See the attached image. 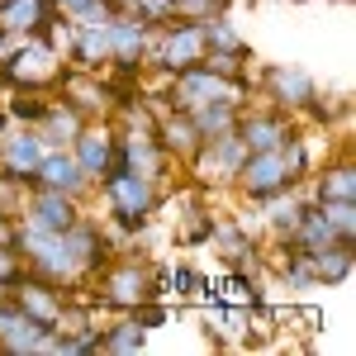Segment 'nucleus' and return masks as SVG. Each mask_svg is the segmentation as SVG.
Instances as JSON below:
<instances>
[{"mask_svg": "<svg viewBox=\"0 0 356 356\" xmlns=\"http://www.w3.org/2000/svg\"><path fill=\"white\" fill-rule=\"evenodd\" d=\"M29 186H48V191H62V195H72V200H81V195L90 191V181H86V171L76 166V157H72L67 147H48Z\"/></svg>", "mask_w": 356, "mask_h": 356, "instance_id": "16", "label": "nucleus"}, {"mask_svg": "<svg viewBox=\"0 0 356 356\" xmlns=\"http://www.w3.org/2000/svg\"><path fill=\"white\" fill-rule=\"evenodd\" d=\"M200 29H204V53H238V57L252 53V48H247V38L238 33V24L228 19V10L209 15V19H200Z\"/></svg>", "mask_w": 356, "mask_h": 356, "instance_id": "25", "label": "nucleus"}, {"mask_svg": "<svg viewBox=\"0 0 356 356\" xmlns=\"http://www.w3.org/2000/svg\"><path fill=\"white\" fill-rule=\"evenodd\" d=\"M266 95H271V105L275 110H285V114H300L314 95H318V81L304 72V67H290V62H280V67H266Z\"/></svg>", "mask_w": 356, "mask_h": 356, "instance_id": "12", "label": "nucleus"}, {"mask_svg": "<svg viewBox=\"0 0 356 356\" xmlns=\"http://www.w3.org/2000/svg\"><path fill=\"white\" fill-rule=\"evenodd\" d=\"M114 138H119V134H114L110 124H90V119H86V129L72 138V147H67V152L76 157V166L86 171L90 186L114 166Z\"/></svg>", "mask_w": 356, "mask_h": 356, "instance_id": "13", "label": "nucleus"}, {"mask_svg": "<svg viewBox=\"0 0 356 356\" xmlns=\"http://www.w3.org/2000/svg\"><path fill=\"white\" fill-rule=\"evenodd\" d=\"M62 72H67V62L53 48V38H43V33L19 38V48L0 62V81L10 90H53L62 81Z\"/></svg>", "mask_w": 356, "mask_h": 356, "instance_id": "2", "label": "nucleus"}, {"mask_svg": "<svg viewBox=\"0 0 356 356\" xmlns=\"http://www.w3.org/2000/svg\"><path fill=\"white\" fill-rule=\"evenodd\" d=\"M166 157L162 143L152 134H134V129H124V134L114 138V166H124V171H138V176H152V181H162L166 171Z\"/></svg>", "mask_w": 356, "mask_h": 356, "instance_id": "14", "label": "nucleus"}, {"mask_svg": "<svg viewBox=\"0 0 356 356\" xmlns=\"http://www.w3.org/2000/svg\"><path fill=\"white\" fill-rule=\"evenodd\" d=\"M166 285H171V295H181V300H191V295H200L209 280L200 271H191V266H176V271H166Z\"/></svg>", "mask_w": 356, "mask_h": 356, "instance_id": "32", "label": "nucleus"}, {"mask_svg": "<svg viewBox=\"0 0 356 356\" xmlns=\"http://www.w3.org/2000/svg\"><path fill=\"white\" fill-rule=\"evenodd\" d=\"M100 285H95V300L105 309H119V314H134L143 300H152V266L138 261V257H124V261H105L100 266Z\"/></svg>", "mask_w": 356, "mask_h": 356, "instance_id": "3", "label": "nucleus"}, {"mask_svg": "<svg viewBox=\"0 0 356 356\" xmlns=\"http://www.w3.org/2000/svg\"><path fill=\"white\" fill-rule=\"evenodd\" d=\"M43 152H48V143L38 138V129H24V124L19 129H5V138H0V176L29 186L38 162H43Z\"/></svg>", "mask_w": 356, "mask_h": 356, "instance_id": "10", "label": "nucleus"}, {"mask_svg": "<svg viewBox=\"0 0 356 356\" xmlns=\"http://www.w3.org/2000/svg\"><path fill=\"white\" fill-rule=\"evenodd\" d=\"M57 19V5L53 0H5L0 5V29L5 33H43L48 38V29Z\"/></svg>", "mask_w": 356, "mask_h": 356, "instance_id": "19", "label": "nucleus"}, {"mask_svg": "<svg viewBox=\"0 0 356 356\" xmlns=\"http://www.w3.org/2000/svg\"><path fill=\"white\" fill-rule=\"evenodd\" d=\"M95 186H100V195L110 200L114 223H119V228H129V233H134L138 223H152L157 204H162V186H157L152 176L124 171V166H110Z\"/></svg>", "mask_w": 356, "mask_h": 356, "instance_id": "1", "label": "nucleus"}, {"mask_svg": "<svg viewBox=\"0 0 356 356\" xmlns=\"http://www.w3.org/2000/svg\"><path fill=\"white\" fill-rule=\"evenodd\" d=\"M152 138L162 143V152L171 157V162H191L195 152H200V129H195V119L186 110H162L157 114V129H152Z\"/></svg>", "mask_w": 356, "mask_h": 356, "instance_id": "18", "label": "nucleus"}, {"mask_svg": "<svg viewBox=\"0 0 356 356\" xmlns=\"http://www.w3.org/2000/svg\"><path fill=\"white\" fill-rule=\"evenodd\" d=\"M247 157V143L238 138V129L233 134H219V138H204L200 143V152L191 157L195 176L200 181H214V186H228L233 176H238V166H243Z\"/></svg>", "mask_w": 356, "mask_h": 356, "instance_id": "8", "label": "nucleus"}, {"mask_svg": "<svg viewBox=\"0 0 356 356\" xmlns=\"http://www.w3.org/2000/svg\"><path fill=\"white\" fill-rule=\"evenodd\" d=\"M33 129H38V138H43L48 147H72V138L86 129V114L72 110V105L57 95V100H48V110H43V119H38Z\"/></svg>", "mask_w": 356, "mask_h": 356, "instance_id": "21", "label": "nucleus"}, {"mask_svg": "<svg viewBox=\"0 0 356 356\" xmlns=\"http://www.w3.org/2000/svg\"><path fill=\"white\" fill-rule=\"evenodd\" d=\"M0 5H5V0H0Z\"/></svg>", "mask_w": 356, "mask_h": 356, "instance_id": "36", "label": "nucleus"}, {"mask_svg": "<svg viewBox=\"0 0 356 356\" xmlns=\"http://www.w3.org/2000/svg\"><path fill=\"white\" fill-rule=\"evenodd\" d=\"M257 204H266V228H271L275 238L285 243V238L295 233V223H300L304 204H309V195H295V186H285V191L266 195V200H257Z\"/></svg>", "mask_w": 356, "mask_h": 356, "instance_id": "23", "label": "nucleus"}, {"mask_svg": "<svg viewBox=\"0 0 356 356\" xmlns=\"http://www.w3.org/2000/svg\"><path fill=\"white\" fill-rule=\"evenodd\" d=\"M309 200H356V166H352V157L323 166V171L314 176V186H309Z\"/></svg>", "mask_w": 356, "mask_h": 356, "instance_id": "24", "label": "nucleus"}, {"mask_svg": "<svg viewBox=\"0 0 356 356\" xmlns=\"http://www.w3.org/2000/svg\"><path fill=\"white\" fill-rule=\"evenodd\" d=\"M295 134L290 114L285 110H252V114H238V138L247 143V152H266V147H280L285 138Z\"/></svg>", "mask_w": 356, "mask_h": 356, "instance_id": "17", "label": "nucleus"}, {"mask_svg": "<svg viewBox=\"0 0 356 356\" xmlns=\"http://www.w3.org/2000/svg\"><path fill=\"white\" fill-rule=\"evenodd\" d=\"M105 43H110V62L114 72H124V76H143V43H147V24L138 19V15H110V24H105Z\"/></svg>", "mask_w": 356, "mask_h": 356, "instance_id": "7", "label": "nucleus"}, {"mask_svg": "<svg viewBox=\"0 0 356 356\" xmlns=\"http://www.w3.org/2000/svg\"><path fill=\"white\" fill-rule=\"evenodd\" d=\"M5 300H10V285H5V280H0V304H5Z\"/></svg>", "mask_w": 356, "mask_h": 356, "instance_id": "34", "label": "nucleus"}, {"mask_svg": "<svg viewBox=\"0 0 356 356\" xmlns=\"http://www.w3.org/2000/svg\"><path fill=\"white\" fill-rule=\"evenodd\" d=\"M233 181H238V191H243L247 200H266V195L285 191V186H295L275 147H266V152H247V157H243V166H238V176H233Z\"/></svg>", "mask_w": 356, "mask_h": 356, "instance_id": "11", "label": "nucleus"}, {"mask_svg": "<svg viewBox=\"0 0 356 356\" xmlns=\"http://www.w3.org/2000/svg\"><path fill=\"white\" fill-rule=\"evenodd\" d=\"M0 352L29 356V352H53V328L38 323L33 314H24L15 300L0 304Z\"/></svg>", "mask_w": 356, "mask_h": 356, "instance_id": "6", "label": "nucleus"}, {"mask_svg": "<svg viewBox=\"0 0 356 356\" xmlns=\"http://www.w3.org/2000/svg\"><path fill=\"white\" fill-rule=\"evenodd\" d=\"M228 5L233 0H171V19H209V15H219Z\"/></svg>", "mask_w": 356, "mask_h": 356, "instance_id": "31", "label": "nucleus"}, {"mask_svg": "<svg viewBox=\"0 0 356 356\" xmlns=\"http://www.w3.org/2000/svg\"><path fill=\"white\" fill-rule=\"evenodd\" d=\"M62 57H67V67H76V72H105V62H110L105 29H72V38L62 43Z\"/></svg>", "mask_w": 356, "mask_h": 356, "instance_id": "20", "label": "nucleus"}, {"mask_svg": "<svg viewBox=\"0 0 356 356\" xmlns=\"http://www.w3.org/2000/svg\"><path fill=\"white\" fill-rule=\"evenodd\" d=\"M247 86L252 81H228L219 72H209L204 62H195L186 72L171 76V110H195V105H209V100H228V105H243Z\"/></svg>", "mask_w": 356, "mask_h": 356, "instance_id": "4", "label": "nucleus"}, {"mask_svg": "<svg viewBox=\"0 0 356 356\" xmlns=\"http://www.w3.org/2000/svg\"><path fill=\"white\" fill-rule=\"evenodd\" d=\"M19 271H24V261H19V252H15L10 243H0V280L10 285V280H15Z\"/></svg>", "mask_w": 356, "mask_h": 356, "instance_id": "33", "label": "nucleus"}, {"mask_svg": "<svg viewBox=\"0 0 356 356\" xmlns=\"http://www.w3.org/2000/svg\"><path fill=\"white\" fill-rule=\"evenodd\" d=\"M204 57V29L200 19H166L162 24V43H157V72L176 76Z\"/></svg>", "mask_w": 356, "mask_h": 356, "instance_id": "5", "label": "nucleus"}, {"mask_svg": "<svg viewBox=\"0 0 356 356\" xmlns=\"http://www.w3.org/2000/svg\"><path fill=\"white\" fill-rule=\"evenodd\" d=\"M53 5H57V15H62L72 29H105L110 15H114L110 0H53Z\"/></svg>", "mask_w": 356, "mask_h": 356, "instance_id": "27", "label": "nucleus"}, {"mask_svg": "<svg viewBox=\"0 0 356 356\" xmlns=\"http://www.w3.org/2000/svg\"><path fill=\"white\" fill-rule=\"evenodd\" d=\"M62 100L72 105V110H81L86 119H100V114H110V86H105V72H76V67H67L62 72Z\"/></svg>", "mask_w": 356, "mask_h": 356, "instance_id": "15", "label": "nucleus"}, {"mask_svg": "<svg viewBox=\"0 0 356 356\" xmlns=\"http://www.w3.org/2000/svg\"><path fill=\"white\" fill-rule=\"evenodd\" d=\"M143 347H147V328L138 323L134 314H129V318H119V323H110V328H100V352L129 356V352H143Z\"/></svg>", "mask_w": 356, "mask_h": 356, "instance_id": "28", "label": "nucleus"}, {"mask_svg": "<svg viewBox=\"0 0 356 356\" xmlns=\"http://www.w3.org/2000/svg\"><path fill=\"white\" fill-rule=\"evenodd\" d=\"M0 138H5V114H0Z\"/></svg>", "mask_w": 356, "mask_h": 356, "instance_id": "35", "label": "nucleus"}, {"mask_svg": "<svg viewBox=\"0 0 356 356\" xmlns=\"http://www.w3.org/2000/svg\"><path fill=\"white\" fill-rule=\"evenodd\" d=\"M342 243H356V200H314Z\"/></svg>", "mask_w": 356, "mask_h": 356, "instance_id": "29", "label": "nucleus"}, {"mask_svg": "<svg viewBox=\"0 0 356 356\" xmlns=\"http://www.w3.org/2000/svg\"><path fill=\"white\" fill-rule=\"evenodd\" d=\"M19 219L33 223V228H43V233H67L72 223L81 219V204H76L72 195H62V191L33 186V191L24 195V204H19Z\"/></svg>", "mask_w": 356, "mask_h": 356, "instance_id": "9", "label": "nucleus"}, {"mask_svg": "<svg viewBox=\"0 0 356 356\" xmlns=\"http://www.w3.org/2000/svg\"><path fill=\"white\" fill-rule=\"evenodd\" d=\"M195 119V129H200V138H219V134H233L238 129V114H243V105H228V100H209V105H195V110H186Z\"/></svg>", "mask_w": 356, "mask_h": 356, "instance_id": "26", "label": "nucleus"}, {"mask_svg": "<svg viewBox=\"0 0 356 356\" xmlns=\"http://www.w3.org/2000/svg\"><path fill=\"white\" fill-rule=\"evenodd\" d=\"M43 110H48L43 90H15V100L5 105V119H15V124H24V129H33V124L43 119Z\"/></svg>", "mask_w": 356, "mask_h": 356, "instance_id": "30", "label": "nucleus"}, {"mask_svg": "<svg viewBox=\"0 0 356 356\" xmlns=\"http://www.w3.org/2000/svg\"><path fill=\"white\" fill-rule=\"evenodd\" d=\"M309 266H314V280L318 285H342L356 266V243H323L309 252Z\"/></svg>", "mask_w": 356, "mask_h": 356, "instance_id": "22", "label": "nucleus"}]
</instances>
